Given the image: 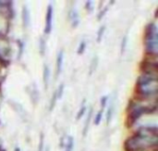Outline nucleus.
I'll use <instances>...</instances> for the list:
<instances>
[{
	"instance_id": "obj_1",
	"label": "nucleus",
	"mask_w": 158,
	"mask_h": 151,
	"mask_svg": "<svg viewBox=\"0 0 158 151\" xmlns=\"http://www.w3.org/2000/svg\"><path fill=\"white\" fill-rule=\"evenodd\" d=\"M51 18H52V8L51 6H49L47 17H46V24H48V29H50V26H51Z\"/></svg>"
},
{
	"instance_id": "obj_2",
	"label": "nucleus",
	"mask_w": 158,
	"mask_h": 151,
	"mask_svg": "<svg viewBox=\"0 0 158 151\" xmlns=\"http://www.w3.org/2000/svg\"><path fill=\"white\" fill-rule=\"evenodd\" d=\"M61 61H62V53L59 54L58 56V58H57V72H59L60 71V68H61Z\"/></svg>"
}]
</instances>
